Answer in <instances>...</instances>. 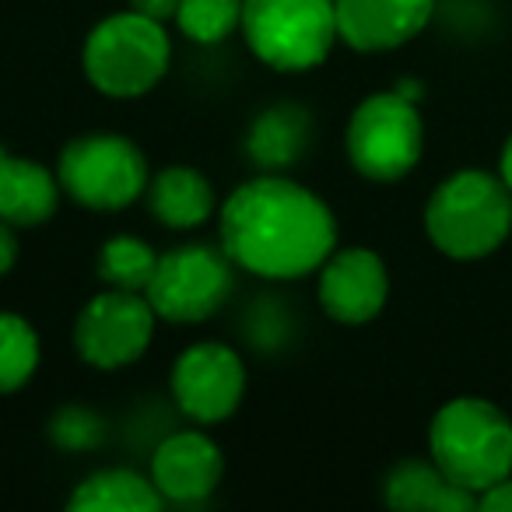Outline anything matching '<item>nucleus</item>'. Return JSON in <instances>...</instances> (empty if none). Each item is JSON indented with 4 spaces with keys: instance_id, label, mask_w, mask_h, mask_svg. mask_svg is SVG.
<instances>
[{
    "instance_id": "obj_24",
    "label": "nucleus",
    "mask_w": 512,
    "mask_h": 512,
    "mask_svg": "<svg viewBox=\"0 0 512 512\" xmlns=\"http://www.w3.org/2000/svg\"><path fill=\"white\" fill-rule=\"evenodd\" d=\"M130 11L144 18H155V22H176L179 0H130Z\"/></svg>"
},
{
    "instance_id": "obj_17",
    "label": "nucleus",
    "mask_w": 512,
    "mask_h": 512,
    "mask_svg": "<svg viewBox=\"0 0 512 512\" xmlns=\"http://www.w3.org/2000/svg\"><path fill=\"white\" fill-rule=\"evenodd\" d=\"M162 505L165 498L158 495L155 481L127 467L95 470L74 484L67 498L71 512H155Z\"/></svg>"
},
{
    "instance_id": "obj_16",
    "label": "nucleus",
    "mask_w": 512,
    "mask_h": 512,
    "mask_svg": "<svg viewBox=\"0 0 512 512\" xmlns=\"http://www.w3.org/2000/svg\"><path fill=\"white\" fill-rule=\"evenodd\" d=\"M148 207L165 228H197L214 214V186L190 165H169L148 179Z\"/></svg>"
},
{
    "instance_id": "obj_2",
    "label": "nucleus",
    "mask_w": 512,
    "mask_h": 512,
    "mask_svg": "<svg viewBox=\"0 0 512 512\" xmlns=\"http://www.w3.org/2000/svg\"><path fill=\"white\" fill-rule=\"evenodd\" d=\"M425 232L449 260H484L512 235V190L484 169L453 172L428 197Z\"/></svg>"
},
{
    "instance_id": "obj_25",
    "label": "nucleus",
    "mask_w": 512,
    "mask_h": 512,
    "mask_svg": "<svg viewBox=\"0 0 512 512\" xmlns=\"http://www.w3.org/2000/svg\"><path fill=\"white\" fill-rule=\"evenodd\" d=\"M18 264V232L11 221L0 218V278Z\"/></svg>"
},
{
    "instance_id": "obj_18",
    "label": "nucleus",
    "mask_w": 512,
    "mask_h": 512,
    "mask_svg": "<svg viewBox=\"0 0 512 512\" xmlns=\"http://www.w3.org/2000/svg\"><path fill=\"white\" fill-rule=\"evenodd\" d=\"M309 144V113L299 106H271L256 116L246 137V151L260 169L281 172L302 158Z\"/></svg>"
},
{
    "instance_id": "obj_15",
    "label": "nucleus",
    "mask_w": 512,
    "mask_h": 512,
    "mask_svg": "<svg viewBox=\"0 0 512 512\" xmlns=\"http://www.w3.org/2000/svg\"><path fill=\"white\" fill-rule=\"evenodd\" d=\"M60 179L32 158L0 151V218L15 228H36L60 207Z\"/></svg>"
},
{
    "instance_id": "obj_22",
    "label": "nucleus",
    "mask_w": 512,
    "mask_h": 512,
    "mask_svg": "<svg viewBox=\"0 0 512 512\" xmlns=\"http://www.w3.org/2000/svg\"><path fill=\"white\" fill-rule=\"evenodd\" d=\"M50 439L60 449H95L106 439V425L99 421V414H92L88 407H64L57 418L50 421Z\"/></svg>"
},
{
    "instance_id": "obj_11",
    "label": "nucleus",
    "mask_w": 512,
    "mask_h": 512,
    "mask_svg": "<svg viewBox=\"0 0 512 512\" xmlns=\"http://www.w3.org/2000/svg\"><path fill=\"white\" fill-rule=\"evenodd\" d=\"M316 299L334 323H344V327L372 323L390 299V271L383 256L365 246L334 249L320 267Z\"/></svg>"
},
{
    "instance_id": "obj_8",
    "label": "nucleus",
    "mask_w": 512,
    "mask_h": 512,
    "mask_svg": "<svg viewBox=\"0 0 512 512\" xmlns=\"http://www.w3.org/2000/svg\"><path fill=\"white\" fill-rule=\"evenodd\" d=\"M232 260L225 249L190 242L169 253H158V267L151 274L148 295L151 309L165 323H204L228 302L235 288Z\"/></svg>"
},
{
    "instance_id": "obj_6",
    "label": "nucleus",
    "mask_w": 512,
    "mask_h": 512,
    "mask_svg": "<svg viewBox=\"0 0 512 512\" xmlns=\"http://www.w3.org/2000/svg\"><path fill=\"white\" fill-rule=\"evenodd\" d=\"M344 148L358 176L372 183H400L425 155V123L418 102L400 95L397 88L362 99L348 120Z\"/></svg>"
},
{
    "instance_id": "obj_14",
    "label": "nucleus",
    "mask_w": 512,
    "mask_h": 512,
    "mask_svg": "<svg viewBox=\"0 0 512 512\" xmlns=\"http://www.w3.org/2000/svg\"><path fill=\"white\" fill-rule=\"evenodd\" d=\"M383 502L397 512H470L477 498L428 460H400L383 481Z\"/></svg>"
},
{
    "instance_id": "obj_9",
    "label": "nucleus",
    "mask_w": 512,
    "mask_h": 512,
    "mask_svg": "<svg viewBox=\"0 0 512 512\" xmlns=\"http://www.w3.org/2000/svg\"><path fill=\"white\" fill-rule=\"evenodd\" d=\"M158 313L144 292L106 288L74 320V348L92 369L116 372L144 358L155 337Z\"/></svg>"
},
{
    "instance_id": "obj_10",
    "label": "nucleus",
    "mask_w": 512,
    "mask_h": 512,
    "mask_svg": "<svg viewBox=\"0 0 512 512\" xmlns=\"http://www.w3.org/2000/svg\"><path fill=\"white\" fill-rule=\"evenodd\" d=\"M246 393V365L221 341L190 344L172 365V400L197 425L232 418Z\"/></svg>"
},
{
    "instance_id": "obj_7",
    "label": "nucleus",
    "mask_w": 512,
    "mask_h": 512,
    "mask_svg": "<svg viewBox=\"0 0 512 512\" xmlns=\"http://www.w3.org/2000/svg\"><path fill=\"white\" fill-rule=\"evenodd\" d=\"M57 179L88 211H127L148 190V158L123 134L74 137L57 162Z\"/></svg>"
},
{
    "instance_id": "obj_26",
    "label": "nucleus",
    "mask_w": 512,
    "mask_h": 512,
    "mask_svg": "<svg viewBox=\"0 0 512 512\" xmlns=\"http://www.w3.org/2000/svg\"><path fill=\"white\" fill-rule=\"evenodd\" d=\"M498 176H502V183L512 190V134L505 137V144H502V155H498Z\"/></svg>"
},
{
    "instance_id": "obj_21",
    "label": "nucleus",
    "mask_w": 512,
    "mask_h": 512,
    "mask_svg": "<svg viewBox=\"0 0 512 512\" xmlns=\"http://www.w3.org/2000/svg\"><path fill=\"white\" fill-rule=\"evenodd\" d=\"M176 25L190 43H225L242 25V0H179Z\"/></svg>"
},
{
    "instance_id": "obj_12",
    "label": "nucleus",
    "mask_w": 512,
    "mask_h": 512,
    "mask_svg": "<svg viewBox=\"0 0 512 512\" xmlns=\"http://www.w3.org/2000/svg\"><path fill=\"white\" fill-rule=\"evenodd\" d=\"M439 0H334L337 36L358 53H390L407 46L432 22Z\"/></svg>"
},
{
    "instance_id": "obj_3",
    "label": "nucleus",
    "mask_w": 512,
    "mask_h": 512,
    "mask_svg": "<svg viewBox=\"0 0 512 512\" xmlns=\"http://www.w3.org/2000/svg\"><path fill=\"white\" fill-rule=\"evenodd\" d=\"M428 456L470 495L512 474V418L484 397H453L428 425Z\"/></svg>"
},
{
    "instance_id": "obj_1",
    "label": "nucleus",
    "mask_w": 512,
    "mask_h": 512,
    "mask_svg": "<svg viewBox=\"0 0 512 512\" xmlns=\"http://www.w3.org/2000/svg\"><path fill=\"white\" fill-rule=\"evenodd\" d=\"M221 249L256 278L295 281L337 249V218L309 186L267 172L221 204Z\"/></svg>"
},
{
    "instance_id": "obj_19",
    "label": "nucleus",
    "mask_w": 512,
    "mask_h": 512,
    "mask_svg": "<svg viewBox=\"0 0 512 512\" xmlns=\"http://www.w3.org/2000/svg\"><path fill=\"white\" fill-rule=\"evenodd\" d=\"M158 267V253L137 235H116L102 242L99 249V281L106 288H123V292H144Z\"/></svg>"
},
{
    "instance_id": "obj_23",
    "label": "nucleus",
    "mask_w": 512,
    "mask_h": 512,
    "mask_svg": "<svg viewBox=\"0 0 512 512\" xmlns=\"http://www.w3.org/2000/svg\"><path fill=\"white\" fill-rule=\"evenodd\" d=\"M477 509H488V512H512V474L502 477L498 484H491L488 491L477 495Z\"/></svg>"
},
{
    "instance_id": "obj_4",
    "label": "nucleus",
    "mask_w": 512,
    "mask_h": 512,
    "mask_svg": "<svg viewBox=\"0 0 512 512\" xmlns=\"http://www.w3.org/2000/svg\"><path fill=\"white\" fill-rule=\"evenodd\" d=\"M172 43L155 18L137 11L109 15L88 32L81 67L95 92L106 99H141L169 74Z\"/></svg>"
},
{
    "instance_id": "obj_20",
    "label": "nucleus",
    "mask_w": 512,
    "mask_h": 512,
    "mask_svg": "<svg viewBox=\"0 0 512 512\" xmlns=\"http://www.w3.org/2000/svg\"><path fill=\"white\" fill-rule=\"evenodd\" d=\"M39 369V334L25 316L0 309V393H18Z\"/></svg>"
},
{
    "instance_id": "obj_13",
    "label": "nucleus",
    "mask_w": 512,
    "mask_h": 512,
    "mask_svg": "<svg viewBox=\"0 0 512 512\" xmlns=\"http://www.w3.org/2000/svg\"><path fill=\"white\" fill-rule=\"evenodd\" d=\"M225 474L221 446L204 432H176L151 456V481L165 502L193 505L218 491Z\"/></svg>"
},
{
    "instance_id": "obj_5",
    "label": "nucleus",
    "mask_w": 512,
    "mask_h": 512,
    "mask_svg": "<svg viewBox=\"0 0 512 512\" xmlns=\"http://www.w3.org/2000/svg\"><path fill=\"white\" fill-rule=\"evenodd\" d=\"M242 39L274 71H313L330 57L337 36L334 0H242Z\"/></svg>"
}]
</instances>
